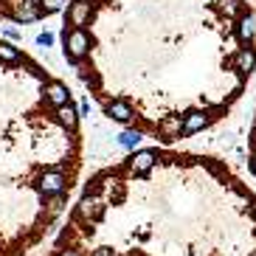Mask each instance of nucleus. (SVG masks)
Wrapping results in <instances>:
<instances>
[{"label":"nucleus","mask_w":256,"mask_h":256,"mask_svg":"<svg viewBox=\"0 0 256 256\" xmlns=\"http://www.w3.org/2000/svg\"><path fill=\"white\" fill-rule=\"evenodd\" d=\"M68 8V0H0V20L14 26H31L60 14Z\"/></svg>","instance_id":"nucleus-2"},{"label":"nucleus","mask_w":256,"mask_h":256,"mask_svg":"<svg viewBox=\"0 0 256 256\" xmlns=\"http://www.w3.org/2000/svg\"><path fill=\"white\" fill-rule=\"evenodd\" d=\"M250 172L256 174V155H254V158H250Z\"/></svg>","instance_id":"nucleus-6"},{"label":"nucleus","mask_w":256,"mask_h":256,"mask_svg":"<svg viewBox=\"0 0 256 256\" xmlns=\"http://www.w3.org/2000/svg\"><path fill=\"white\" fill-rule=\"evenodd\" d=\"M206 124H208V118H206L200 110H192V113H186V116H183V138H188V136H194V132H200Z\"/></svg>","instance_id":"nucleus-3"},{"label":"nucleus","mask_w":256,"mask_h":256,"mask_svg":"<svg viewBox=\"0 0 256 256\" xmlns=\"http://www.w3.org/2000/svg\"><path fill=\"white\" fill-rule=\"evenodd\" d=\"M82 169L74 93L0 40V256H28L65 214Z\"/></svg>","instance_id":"nucleus-1"},{"label":"nucleus","mask_w":256,"mask_h":256,"mask_svg":"<svg viewBox=\"0 0 256 256\" xmlns=\"http://www.w3.org/2000/svg\"><path fill=\"white\" fill-rule=\"evenodd\" d=\"M240 37L242 40H254L256 37V23L250 20V17H245V20L240 23Z\"/></svg>","instance_id":"nucleus-5"},{"label":"nucleus","mask_w":256,"mask_h":256,"mask_svg":"<svg viewBox=\"0 0 256 256\" xmlns=\"http://www.w3.org/2000/svg\"><path fill=\"white\" fill-rule=\"evenodd\" d=\"M46 256H70V254H56V250H48Z\"/></svg>","instance_id":"nucleus-7"},{"label":"nucleus","mask_w":256,"mask_h":256,"mask_svg":"<svg viewBox=\"0 0 256 256\" xmlns=\"http://www.w3.org/2000/svg\"><path fill=\"white\" fill-rule=\"evenodd\" d=\"M236 70H242V74H250V70L256 68V51L254 48H240L236 51Z\"/></svg>","instance_id":"nucleus-4"}]
</instances>
